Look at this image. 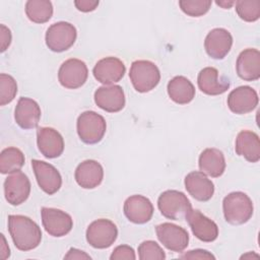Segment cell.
<instances>
[{"mask_svg":"<svg viewBox=\"0 0 260 260\" xmlns=\"http://www.w3.org/2000/svg\"><path fill=\"white\" fill-rule=\"evenodd\" d=\"M184 183L187 192L198 201H208L213 196L214 185L202 172L189 173L185 177Z\"/></svg>","mask_w":260,"mask_h":260,"instance_id":"603a6c76","label":"cell"},{"mask_svg":"<svg viewBox=\"0 0 260 260\" xmlns=\"http://www.w3.org/2000/svg\"><path fill=\"white\" fill-rule=\"evenodd\" d=\"M0 40H1V52L6 51L11 43V31L4 24H0Z\"/></svg>","mask_w":260,"mask_h":260,"instance_id":"8d00e7d4","label":"cell"},{"mask_svg":"<svg viewBox=\"0 0 260 260\" xmlns=\"http://www.w3.org/2000/svg\"><path fill=\"white\" fill-rule=\"evenodd\" d=\"M75 26L66 21H59L49 26L46 32V45L53 52H64L70 49L76 41Z\"/></svg>","mask_w":260,"mask_h":260,"instance_id":"8992f818","label":"cell"},{"mask_svg":"<svg viewBox=\"0 0 260 260\" xmlns=\"http://www.w3.org/2000/svg\"><path fill=\"white\" fill-rule=\"evenodd\" d=\"M212 2L210 0H180L181 10L192 17H199L208 12Z\"/></svg>","mask_w":260,"mask_h":260,"instance_id":"4dcf8cb0","label":"cell"},{"mask_svg":"<svg viewBox=\"0 0 260 260\" xmlns=\"http://www.w3.org/2000/svg\"><path fill=\"white\" fill-rule=\"evenodd\" d=\"M233 46V37L231 32L222 27L211 29L204 41V48L207 55L213 59H223Z\"/></svg>","mask_w":260,"mask_h":260,"instance_id":"e0dca14e","label":"cell"},{"mask_svg":"<svg viewBox=\"0 0 260 260\" xmlns=\"http://www.w3.org/2000/svg\"><path fill=\"white\" fill-rule=\"evenodd\" d=\"M17 93V83L15 79L5 73L0 74V105L5 106L11 103Z\"/></svg>","mask_w":260,"mask_h":260,"instance_id":"1f68e13d","label":"cell"},{"mask_svg":"<svg viewBox=\"0 0 260 260\" xmlns=\"http://www.w3.org/2000/svg\"><path fill=\"white\" fill-rule=\"evenodd\" d=\"M180 259H215V257L206 250L195 249L181 255Z\"/></svg>","mask_w":260,"mask_h":260,"instance_id":"e575fe53","label":"cell"},{"mask_svg":"<svg viewBox=\"0 0 260 260\" xmlns=\"http://www.w3.org/2000/svg\"><path fill=\"white\" fill-rule=\"evenodd\" d=\"M198 166L200 172L212 178H218L225 170L224 155L217 148H205L199 155Z\"/></svg>","mask_w":260,"mask_h":260,"instance_id":"484cf974","label":"cell"},{"mask_svg":"<svg viewBox=\"0 0 260 260\" xmlns=\"http://www.w3.org/2000/svg\"><path fill=\"white\" fill-rule=\"evenodd\" d=\"M88 76L86 64L76 58H71L62 63L58 71V79L62 86L69 89L81 87Z\"/></svg>","mask_w":260,"mask_h":260,"instance_id":"ba28073f","label":"cell"},{"mask_svg":"<svg viewBox=\"0 0 260 260\" xmlns=\"http://www.w3.org/2000/svg\"><path fill=\"white\" fill-rule=\"evenodd\" d=\"M1 240H2V244H1V259H7L10 256V250L8 245L6 244V240L4 238V235L1 234Z\"/></svg>","mask_w":260,"mask_h":260,"instance_id":"f35d334b","label":"cell"},{"mask_svg":"<svg viewBox=\"0 0 260 260\" xmlns=\"http://www.w3.org/2000/svg\"><path fill=\"white\" fill-rule=\"evenodd\" d=\"M86 241L95 249L111 247L118 237L116 224L107 218H100L92 221L86 230Z\"/></svg>","mask_w":260,"mask_h":260,"instance_id":"52a82bcc","label":"cell"},{"mask_svg":"<svg viewBox=\"0 0 260 260\" xmlns=\"http://www.w3.org/2000/svg\"><path fill=\"white\" fill-rule=\"evenodd\" d=\"M25 161L23 152L16 147H7L0 154L1 174H12L20 171Z\"/></svg>","mask_w":260,"mask_h":260,"instance_id":"f1b7e54d","label":"cell"},{"mask_svg":"<svg viewBox=\"0 0 260 260\" xmlns=\"http://www.w3.org/2000/svg\"><path fill=\"white\" fill-rule=\"evenodd\" d=\"M74 5L81 12H90L98 7L99 1L98 0H75Z\"/></svg>","mask_w":260,"mask_h":260,"instance_id":"d590c367","label":"cell"},{"mask_svg":"<svg viewBox=\"0 0 260 260\" xmlns=\"http://www.w3.org/2000/svg\"><path fill=\"white\" fill-rule=\"evenodd\" d=\"M170 99L179 105H187L195 96V87L193 83L185 76L179 75L172 78L167 86Z\"/></svg>","mask_w":260,"mask_h":260,"instance_id":"4316f807","label":"cell"},{"mask_svg":"<svg viewBox=\"0 0 260 260\" xmlns=\"http://www.w3.org/2000/svg\"><path fill=\"white\" fill-rule=\"evenodd\" d=\"M76 183L84 189L98 187L104 179V169L102 165L93 159H86L80 162L74 173Z\"/></svg>","mask_w":260,"mask_h":260,"instance_id":"cb8c5ba5","label":"cell"},{"mask_svg":"<svg viewBox=\"0 0 260 260\" xmlns=\"http://www.w3.org/2000/svg\"><path fill=\"white\" fill-rule=\"evenodd\" d=\"M76 128L77 134L82 142L95 144L104 138L107 123L102 115L93 111H85L78 116Z\"/></svg>","mask_w":260,"mask_h":260,"instance_id":"277c9868","label":"cell"},{"mask_svg":"<svg viewBox=\"0 0 260 260\" xmlns=\"http://www.w3.org/2000/svg\"><path fill=\"white\" fill-rule=\"evenodd\" d=\"M138 256L140 260H165L166 254L162 248L154 241L148 240L142 242L138 247Z\"/></svg>","mask_w":260,"mask_h":260,"instance_id":"d6a6232c","label":"cell"},{"mask_svg":"<svg viewBox=\"0 0 260 260\" xmlns=\"http://www.w3.org/2000/svg\"><path fill=\"white\" fill-rule=\"evenodd\" d=\"M8 231L14 246L20 251L34 250L41 244V228L27 216L10 214L8 216Z\"/></svg>","mask_w":260,"mask_h":260,"instance_id":"6da1fadb","label":"cell"},{"mask_svg":"<svg viewBox=\"0 0 260 260\" xmlns=\"http://www.w3.org/2000/svg\"><path fill=\"white\" fill-rule=\"evenodd\" d=\"M41 114V108L35 100L22 96L15 107L14 119L20 128L32 129L38 126Z\"/></svg>","mask_w":260,"mask_h":260,"instance_id":"7402d4cb","label":"cell"},{"mask_svg":"<svg viewBox=\"0 0 260 260\" xmlns=\"http://www.w3.org/2000/svg\"><path fill=\"white\" fill-rule=\"evenodd\" d=\"M25 14L36 23H45L53 15V5L49 0H28L25 3Z\"/></svg>","mask_w":260,"mask_h":260,"instance_id":"83f0119b","label":"cell"},{"mask_svg":"<svg viewBox=\"0 0 260 260\" xmlns=\"http://www.w3.org/2000/svg\"><path fill=\"white\" fill-rule=\"evenodd\" d=\"M237 74L246 81H254L260 78V52L249 48L240 53L236 63Z\"/></svg>","mask_w":260,"mask_h":260,"instance_id":"44dd1931","label":"cell"},{"mask_svg":"<svg viewBox=\"0 0 260 260\" xmlns=\"http://www.w3.org/2000/svg\"><path fill=\"white\" fill-rule=\"evenodd\" d=\"M185 218L190 225L193 235L198 240L205 243H210L217 239V224L213 220L205 216L201 211L191 208Z\"/></svg>","mask_w":260,"mask_h":260,"instance_id":"4fadbf2b","label":"cell"},{"mask_svg":"<svg viewBox=\"0 0 260 260\" xmlns=\"http://www.w3.org/2000/svg\"><path fill=\"white\" fill-rule=\"evenodd\" d=\"M42 223L46 232L53 237L60 238L67 235L73 228V219L67 212L52 208L43 207L41 210Z\"/></svg>","mask_w":260,"mask_h":260,"instance_id":"9c48e42d","label":"cell"},{"mask_svg":"<svg viewBox=\"0 0 260 260\" xmlns=\"http://www.w3.org/2000/svg\"><path fill=\"white\" fill-rule=\"evenodd\" d=\"M157 207L165 217L173 220H182L186 217L192 205L183 192L167 190L159 195Z\"/></svg>","mask_w":260,"mask_h":260,"instance_id":"5b68a950","label":"cell"},{"mask_svg":"<svg viewBox=\"0 0 260 260\" xmlns=\"http://www.w3.org/2000/svg\"><path fill=\"white\" fill-rule=\"evenodd\" d=\"M111 260H134L136 259L135 252L132 247L128 245H120L114 249L110 256Z\"/></svg>","mask_w":260,"mask_h":260,"instance_id":"836d02e7","label":"cell"},{"mask_svg":"<svg viewBox=\"0 0 260 260\" xmlns=\"http://www.w3.org/2000/svg\"><path fill=\"white\" fill-rule=\"evenodd\" d=\"M222 210L229 223L239 225L246 223L252 217L254 206L251 198L246 193L236 191L223 198Z\"/></svg>","mask_w":260,"mask_h":260,"instance_id":"7a4b0ae2","label":"cell"},{"mask_svg":"<svg viewBox=\"0 0 260 260\" xmlns=\"http://www.w3.org/2000/svg\"><path fill=\"white\" fill-rule=\"evenodd\" d=\"M199 89L208 95H218L225 92L230 87V81L224 76H220L214 67L203 68L197 77Z\"/></svg>","mask_w":260,"mask_h":260,"instance_id":"ffe728a7","label":"cell"},{"mask_svg":"<svg viewBox=\"0 0 260 260\" xmlns=\"http://www.w3.org/2000/svg\"><path fill=\"white\" fill-rule=\"evenodd\" d=\"M236 11L241 19L247 22H254L260 17V1L259 0H239L236 1Z\"/></svg>","mask_w":260,"mask_h":260,"instance_id":"f546056e","label":"cell"},{"mask_svg":"<svg viewBox=\"0 0 260 260\" xmlns=\"http://www.w3.org/2000/svg\"><path fill=\"white\" fill-rule=\"evenodd\" d=\"M226 102L229 109L233 113L244 115L256 109L259 99L254 88L248 85H242L230 92Z\"/></svg>","mask_w":260,"mask_h":260,"instance_id":"5bb4252c","label":"cell"},{"mask_svg":"<svg viewBox=\"0 0 260 260\" xmlns=\"http://www.w3.org/2000/svg\"><path fill=\"white\" fill-rule=\"evenodd\" d=\"M259 258V255H257V254H255V253H253V252H249V253H247V254H245V255H243L242 257H241V259H250V258Z\"/></svg>","mask_w":260,"mask_h":260,"instance_id":"60d3db41","label":"cell"},{"mask_svg":"<svg viewBox=\"0 0 260 260\" xmlns=\"http://www.w3.org/2000/svg\"><path fill=\"white\" fill-rule=\"evenodd\" d=\"M30 194V182L27 176L18 171L10 174L4 181L5 199L11 205H20Z\"/></svg>","mask_w":260,"mask_h":260,"instance_id":"8fae6325","label":"cell"},{"mask_svg":"<svg viewBox=\"0 0 260 260\" xmlns=\"http://www.w3.org/2000/svg\"><path fill=\"white\" fill-rule=\"evenodd\" d=\"M129 77L135 90L143 93L152 90L158 84L160 72L153 62L136 60L131 64Z\"/></svg>","mask_w":260,"mask_h":260,"instance_id":"3957f363","label":"cell"},{"mask_svg":"<svg viewBox=\"0 0 260 260\" xmlns=\"http://www.w3.org/2000/svg\"><path fill=\"white\" fill-rule=\"evenodd\" d=\"M123 210L128 220L133 223L143 224L151 219L154 209L151 201L147 197L132 195L125 200Z\"/></svg>","mask_w":260,"mask_h":260,"instance_id":"2e32d148","label":"cell"},{"mask_svg":"<svg viewBox=\"0 0 260 260\" xmlns=\"http://www.w3.org/2000/svg\"><path fill=\"white\" fill-rule=\"evenodd\" d=\"M37 144L41 153L47 158L58 157L64 150L62 135L51 127H41L38 129Z\"/></svg>","mask_w":260,"mask_h":260,"instance_id":"d6986e66","label":"cell"},{"mask_svg":"<svg viewBox=\"0 0 260 260\" xmlns=\"http://www.w3.org/2000/svg\"><path fill=\"white\" fill-rule=\"evenodd\" d=\"M94 103L106 112H120L125 106L124 90L117 84L101 86L94 91Z\"/></svg>","mask_w":260,"mask_h":260,"instance_id":"ac0fdd59","label":"cell"},{"mask_svg":"<svg viewBox=\"0 0 260 260\" xmlns=\"http://www.w3.org/2000/svg\"><path fill=\"white\" fill-rule=\"evenodd\" d=\"M236 153L243 156L250 162H257L260 159V140L259 136L250 130H242L239 132L236 143Z\"/></svg>","mask_w":260,"mask_h":260,"instance_id":"d4e9b609","label":"cell"},{"mask_svg":"<svg viewBox=\"0 0 260 260\" xmlns=\"http://www.w3.org/2000/svg\"><path fill=\"white\" fill-rule=\"evenodd\" d=\"M126 72L124 63L116 57H106L96 62L92 69L94 78L105 84L111 85L120 81Z\"/></svg>","mask_w":260,"mask_h":260,"instance_id":"9a60e30c","label":"cell"},{"mask_svg":"<svg viewBox=\"0 0 260 260\" xmlns=\"http://www.w3.org/2000/svg\"><path fill=\"white\" fill-rule=\"evenodd\" d=\"M158 241L170 251L183 252L189 244L188 232L175 223L164 222L155 228Z\"/></svg>","mask_w":260,"mask_h":260,"instance_id":"30bf717a","label":"cell"},{"mask_svg":"<svg viewBox=\"0 0 260 260\" xmlns=\"http://www.w3.org/2000/svg\"><path fill=\"white\" fill-rule=\"evenodd\" d=\"M64 259H91L89 255H87L85 252L78 250L76 248H71L67 252V254L64 256Z\"/></svg>","mask_w":260,"mask_h":260,"instance_id":"74e56055","label":"cell"},{"mask_svg":"<svg viewBox=\"0 0 260 260\" xmlns=\"http://www.w3.org/2000/svg\"><path fill=\"white\" fill-rule=\"evenodd\" d=\"M31 167L39 187L46 194L53 195L59 191L62 185V177L54 166L43 160L32 159Z\"/></svg>","mask_w":260,"mask_h":260,"instance_id":"7c38bea8","label":"cell"},{"mask_svg":"<svg viewBox=\"0 0 260 260\" xmlns=\"http://www.w3.org/2000/svg\"><path fill=\"white\" fill-rule=\"evenodd\" d=\"M218 6L224 8V9H230L235 3L236 1H226V0H222V1H216L215 2Z\"/></svg>","mask_w":260,"mask_h":260,"instance_id":"ab89813d","label":"cell"}]
</instances>
